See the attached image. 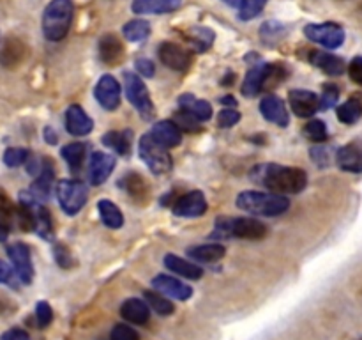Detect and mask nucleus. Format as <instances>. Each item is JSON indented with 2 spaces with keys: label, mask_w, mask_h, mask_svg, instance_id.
I'll return each instance as SVG.
<instances>
[{
  "label": "nucleus",
  "mask_w": 362,
  "mask_h": 340,
  "mask_svg": "<svg viewBox=\"0 0 362 340\" xmlns=\"http://www.w3.org/2000/svg\"><path fill=\"white\" fill-rule=\"evenodd\" d=\"M251 179L262 184L272 193H300L308 184L306 170L297 166L262 163L251 170Z\"/></svg>",
  "instance_id": "nucleus-1"
},
{
  "label": "nucleus",
  "mask_w": 362,
  "mask_h": 340,
  "mask_svg": "<svg viewBox=\"0 0 362 340\" xmlns=\"http://www.w3.org/2000/svg\"><path fill=\"white\" fill-rule=\"evenodd\" d=\"M235 204L243 211L260 216H278L290 208L288 198L272 191H243L237 197Z\"/></svg>",
  "instance_id": "nucleus-2"
},
{
  "label": "nucleus",
  "mask_w": 362,
  "mask_h": 340,
  "mask_svg": "<svg viewBox=\"0 0 362 340\" xmlns=\"http://www.w3.org/2000/svg\"><path fill=\"white\" fill-rule=\"evenodd\" d=\"M73 0H52L42 14V34L48 41H60L67 35L73 21Z\"/></svg>",
  "instance_id": "nucleus-3"
},
{
  "label": "nucleus",
  "mask_w": 362,
  "mask_h": 340,
  "mask_svg": "<svg viewBox=\"0 0 362 340\" xmlns=\"http://www.w3.org/2000/svg\"><path fill=\"white\" fill-rule=\"evenodd\" d=\"M214 236L239 237V239L258 241L267 236V227L257 218H219L216 223Z\"/></svg>",
  "instance_id": "nucleus-4"
},
{
  "label": "nucleus",
  "mask_w": 362,
  "mask_h": 340,
  "mask_svg": "<svg viewBox=\"0 0 362 340\" xmlns=\"http://www.w3.org/2000/svg\"><path fill=\"white\" fill-rule=\"evenodd\" d=\"M138 152L140 158L144 159L145 165L152 170L154 174L161 176L172 170V156L168 154V149L165 145L159 144L151 133L144 135L138 144Z\"/></svg>",
  "instance_id": "nucleus-5"
},
{
  "label": "nucleus",
  "mask_w": 362,
  "mask_h": 340,
  "mask_svg": "<svg viewBox=\"0 0 362 340\" xmlns=\"http://www.w3.org/2000/svg\"><path fill=\"white\" fill-rule=\"evenodd\" d=\"M57 198H59L60 208L64 209V212L69 216H74L76 212H80V209L83 208L85 202H87V186H85L81 181L74 179H62L59 181L55 188Z\"/></svg>",
  "instance_id": "nucleus-6"
},
{
  "label": "nucleus",
  "mask_w": 362,
  "mask_h": 340,
  "mask_svg": "<svg viewBox=\"0 0 362 340\" xmlns=\"http://www.w3.org/2000/svg\"><path fill=\"white\" fill-rule=\"evenodd\" d=\"M124 89H126L127 99L138 110V113L144 119H152L154 117V105H152L151 96H148V91L141 78L133 71H126L124 73Z\"/></svg>",
  "instance_id": "nucleus-7"
},
{
  "label": "nucleus",
  "mask_w": 362,
  "mask_h": 340,
  "mask_svg": "<svg viewBox=\"0 0 362 340\" xmlns=\"http://www.w3.org/2000/svg\"><path fill=\"white\" fill-rule=\"evenodd\" d=\"M304 35L310 41L318 42V45L329 50L339 48L343 45V41H345V30L341 28V25L331 23V21H327V23L306 25Z\"/></svg>",
  "instance_id": "nucleus-8"
},
{
  "label": "nucleus",
  "mask_w": 362,
  "mask_h": 340,
  "mask_svg": "<svg viewBox=\"0 0 362 340\" xmlns=\"http://www.w3.org/2000/svg\"><path fill=\"white\" fill-rule=\"evenodd\" d=\"M7 255L11 259L16 278L21 283H30L34 280V264H32L30 248L25 243H13L7 246Z\"/></svg>",
  "instance_id": "nucleus-9"
},
{
  "label": "nucleus",
  "mask_w": 362,
  "mask_h": 340,
  "mask_svg": "<svg viewBox=\"0 0 362 340\" xmlns=\"http://www.w3.org/2000/svg\"><path fill=\"white\" fill-rule=\"evenodd\" d=\"M94 96L105 110H115L120 105V85L112 74L99 78L94 89Z\"/></svg>",
  "instance_id": "nucleus-10"
},
{
  "label": "nucleus",
  "mask_w": 362,
  "mask_h": 340,
  "mask_svg": "<svg viewBox=\"0 0 362 340\" xmlns=\"http://www.w3.org/2000/svg\"><path fill=\"white\" fill-rule=\"evenodd\" d=\"M205 211H207V198L198 190L182 195L173 205V212L182 218H197L205 215Z\"/></svg>",
  "instance_id": "nucleus-11"
},
{
  "label": "nucleus",
  "mask_w": 362,
  "mask_h": 340,
  "mask_svg": "<svg viewBox=\"0 0 362 340\" xmlns=\"http://www.w3.org/2000/svg\"><path fill=\"white\" fill-rule=\"evenodd\" d=\"M158 55L161 62L173 71H186L191 64V53L173 42H163L158 50Z\"/></svg>",
  "instance_id": "nucleus-12"
},
{
  "label": "nucleus",
  "mask_w": 362,
  "mask_h": 340,
  "mask_svg": "<svg viewBox=\"0 0 362 340\" xmlns=\"http://www.w3.org/2000/svg\"><path fill=\"white\" fill-rule=\"evenodd\" d=\"M288 99L293 113L299 117H311L320 110V98L311 91L296 89V91H290Z\"/></svg>",
  "instance_id": "nucleus-13"
},
{
  "label": "nucleus",
  "mask_w": 362,
  "mask_h": 340,
  "mask_svg": "<svg viewBox=\"0 0 362 340\" xmlns=\"http://www.w3.org/2000/svg\"><path fill=\"white\" fill-rule=\"evenodd\" d=\"M152 287L158 293L165 294L166 298H175V300L186 301L193 296V289L187 283H182L180 280L173 278L168 275H158L152 280Z\"/></svg>",
  "instance_id": "nucleus-14"
},
{
  "label": "nucleus",
  "mask_w": 362,
  "mask_h": 340,
  "mask_svg": "<svg viewBox=\"0 0 362 340\" xmlns=\"http://www.w3.org/2000/svg\"><path fill=\"white\" fill-rule=\"evenodd\" d=\"M336 163L346 172H362V140H354L336 152Z\"/></svg>",
  "instance_id": "nucleus-15"
},
{
  "label": "nucleus",
  "mask_w": 362,
  "mask_h": 340,
  "mask_svg": "<svg viewBox=\"0 0 362 340\" xmlns=\"http://www.w3.org/2000/svg\"><path fill=\"white\" fill-rule=\"evenodd\" d=\"M66 128L74 137H85L94 128V120L88 117V113L80 105H71L66 110Z\"/></svg>",
  "instance_id": "nucleus-16"
},
{
  "label": "nucleus",
  "mask_w": 362,
  "mask_h": 340,
  "mask_svg": "<svg viewBox=\"0 0 362 340\" xmlns=\"http://www.w3.org/2000/svg\"><path fill=\"white\" fill-rule=\"evenodd\" d=\"M113 166H115V156L108 154V152H94L90 156V170H88V177L94 186L105 183L112 174Z\"/></svg>",
  "instance_id": "nucleus-17"
},
{
  "label": "nucleus",
  "mask_w": 362,
  "mask_h": 340,
  "mask_svg": "<svg viewBox=\"0 0 362 340\" xmlns=\"http://www.w3.org/2000/svg\"><path fill=\"white\" fill-rule=\"evenodd\" d=\"M151 135L166 149L177 147L182 142V130L175 120H159L154 124Z\"/></svg>",
  "instance_id": "nucleus-18"
},
{
  "label": "nucleus",
  "mask_w": 362,
  "mask_h": 340,
  "mask_svg": "<svg viewBox=\"0 0 362 340\" xmlns=\"http://www.w3.org/2000/svg\"><path fill=\"white\" fill-rule=\"evenodd\" d=\"M260 112L262 115L267 120H271V123L278 124V126L281 128L288 126V112H286L285 103H283L278 96H265L260 101Z\"/></svg>",
  "instance_id": "nucleus-19"
},
{
  "label": "nucleus",
  "mask_w": 362,
  "mask_h": 340,
  "mask_svg": "<svg viewBox=\"0 0 362 340\" xmlns=\"http://www.w3.org/2000/svg\"><path fill=\"white\" fill-rule=\"evenodd\" d=\"M120 315L133 324H145L151 319V307L140 298H129L120 307Z\"/></svg>",
  "instance_id": "nucleus-20"
},
{
  "label": "nucleus",
  "mask_w": 362,
  "mask_h": 340,
  "mask_svg": "<svg viewBox=\"0 0 362 340\" xmlns=\"http://www.w3.org/2000/svg\"><path fill=\"white\" fill-rule=\"evenodd\" d=\"M184 0H133V11L136 14H165L177 11Z\"/></svg>",
  "instance_id": "nucleus-21"
},
{
  "label": "nucleus",
  "mask_w": 362,
  "mask_h": 340,
  "mask_svg": "<svg viewBox=\"0 0 362 340\" xmlns=\"http://www.w3.org/2000/svg\"><path fill=\"white\" fill-rule=\"evenodd\" d=\"M308 59H310V62L313 64V66H317L318 69L325 71L327 74H332V76H339V74L345 71V62H343V59L332 55V53L313 50V52H310Z\"/></svg>",
  "instance_id": "nucleus-22"
},
{
  "label": "nucleus",
  "mask_w": 362,
  "mask_h": 340,
  "mask_svg": "<svg viewBox=\"0 0 362 340\" xmlns=\"http://www.w3.org/2000/svg\"><path fill=\"white\" fill-rule=\"evenodd\" d=\"M165 266L170 269V271H173V273H177V275L182 276V278L198 280V278H202V275H204V269H202L200 266L193 264V262L186 261V259L179 257V255H175V254H166Z\"/></svg>",
  "instance_id": "nucleus-23"
},
{
  "label": "nucleus",
  "mask_w": 362,
  "mask_h": 340,
  "mask_svg": "<svg viewBox=\"0 0 362 340\" xmlns=\"http://www.w3.org/2000/svg\"><path fill=\"white\" fill-rule=\"evenodd\" d=\"M269 67L265 64H260V66H253L250 71H247L246 78L243 81V94L251 98V96H257L262 89L265 87V81H267Z\"/></svg>",
  "instance_id": "nucleus-24"
},
{
  "label": "nucleus",
  "mask_w": 362,
  "mask_h": 340,
  "mask_svg": "<svg viewBox=\"0 0 362 340\" xmlns=\"http://www.w3.org/2000/svg\"><path fill=\"white\" fill-rule=\"evenodd\" d=\"M179 105L184 112L193 115L197 120H209L212 115L211 103L205 99H198L191 94H182L179 98Z\"/></svg>",
  "instance_id": "nucleus-25"
},
{
  "label": "nucleus",
  "mask_w": 362,
  "mask_h": 340,
  "mask_svg": "<svg viewBox=\"0 0 362 340\" xmlns=\"http://www.w3.org/2000/svg\"><path fill=\"white\" fill-rule=\"evenodd\" d=\"M124 55V46L115 35L108 34V35H103L101 41H99V57L105 64H119L120 59Z\"/></svg>",
  "instance_id": "nucleus-26"
},
{
  "label": "nucleus",
  "mask_w": 362,
  "mask_h": 340,
  "mask_svg": "<svg viewBox=\"0 0 362 340\" xmlns=\"http://www.w3.org/2000/svg\"><path fill=\"white\" fill-rule=\"evenodd\" d=\"M226 248L219 243H207V244H200V246H191L187 250V255L194 261L200 262H216L219 259L225 257Z\"/></svg>",
  "instance_id": "nucleus-27"
},
{
  "label": "nucleus",
  "mask_w": 362,
  "mask_h": 340,
  "mask_svg": "<svg viewBox=\"0 0 362 340\" xmlns=\"http://www.w3.org/2000/svg\"><path fill=\"white\" fill-rule=\"evenodd\" d=\"M131 142H133V133L131 131H108L103 137V144L112 149V151L119 152L120 156L129 154Z\"/></svg>",
  "instance_id": "nucleus-28"
},
{
  "label": "nucleus",
  "mask_w": 362,
  "mask_h": 340,
  "mask_svg": "<svg viewBox=\"0 0 362 340\" xmlns=\"http://www.w3.org/2000/svg\"><path fill=\"white\" fill-rule=\"evenodd\" d=\"M52 184H53V169H52V163L46 159L45 166H42L41 172L37 174V179H35L34 186H32L30 193L34 195L35 198H46L49 195V190H52Z\"/></svg>",
  "instance_id": "nucleus-29"
},
{
  "label": "nucleus",
  "mask_w": 362,
  "mask_h": 340,
  "mask_svg": "<svg viewBox=\"0 0 362 340\" xmlns=\"http://www.w3.org/2000/svg\"><path fill=\"white\" fill-rule=\"evenodd\" d=\"M99 216H101L103 223L110 229H120L124 223V216L120 212V209L113 204L112 200H101L98 204Z\"/></svg>",
  "instance_id": "nucleus-30"
},
{
  "label": "nucleus",
  "mask_w": 362,
  "mask_h": 340,
  "mask_svg": "<svg viewBox=\"0 0 362 340\" xmlns=\"http://www.w3.org/2000/svg\"><path fill=\"white\" fill-rule=\"evenodd\" d=\"M85 152H87V149H85L83 144H80V142H73V144L64 145L60 154H62L64 162L69 165L71 170H78L81 165H83Z\"/></svg>",
  "instance_id": "nucleus-31"
},
{
  "label": "nucleus",
  "mask_w": 362,
  "mask_h": 340,
  "mask_svg": "<svg viewBox=\"0 0 362 340\" xmlns=\"http://www.w3.org/2000/svg\"><path fill=\"white\" fill-rule=\"evenodd\" d=\"M122 186L124 190H126L131 197L136 198V200H140V198H147L148 188H147V183H145V179L140 176V174H134V172L127 174V176L122 179Z\"/></svg>",
  "instance_id": "nucleus-32"
},
{
  "label": "nucleus",
  "mask_w": 362,
  "mask_h": 340,
  "mask_svg": "<svg viewBox=\"0 0 362 340\" xmlns=\"http://www.w3.org/2000/svg\"><path fill=\"white\" fill-rule=\"evenodd\" d=\"M145 300H147L148 307L159 315H172L175 312L172 301L165 294L158 293V290H145Z\"/></svg>",
  "instance_id": "nucleus-33"
},
{
  "label": "nucleus",
  "mask_w": 362,
  "mask_h": 340,
  "mask_svg": "<svg viewBox=\"0 0 362 340\" xmlns=\"http://www.w3.org/2000/svg\"><path fill=\"white\" fill-rule=\"evenodd\" d=\"M362 115V101L359 98H350L338 106V119L345 124H354Z\"/></svg>",
  "instance_id": "nucleus-34"
},
{
  "label": "nucleus",
  "mask_w": 362,
  "mask_h": 340,
  "mask_svg": "<svg viewBox=\"0 0 362 340\" xmlns=\"http://www.w3.org/2000/svg\"><path fill=\"white\" fill-rule=\"evenodd\" d=\"M151 34V25L145 20H131L124 25V35L127 41H144Z\"/></svg>",
  "instance_id": "nucleus-35"
},
{
  "label": "nucleus",
  "mask_w": 362,
  "mask_h": 340,
  "mask_svg": "<svg viewBox=\"0 0 362 340\" xmlns=\"http://www.w3.org/2000/svg\"><path fill=\"white\" fill-rule=\"evenodd\" d=\"M304 137L310 142H317V144H322V142L327 140V126H325L324 120L313 119L304 126L303 130Z\"/></svg>",
  "instance_id": "nucleus-36"
},
{
  "label": "nucleus",
  "mask_w": 362,
  "mask_h": 340,
  "mask_svg": "<svg viewBox=\"0 0 362 340\" xmlns=\"http://www.w3.org/2000/svg\"><path fill=\"white\" fill-rule=\"evenodd\" d=\"M21 57H23V46H21V42L7 41L2 53H0V62H2L4 66H14Z\"/></svg>",
  "instance_id": "nucleus-37"
},
{
  "label": "nucleus",
  "mask_w": 362,
  "mask_h": 340,
  "mask_svg": "<svg viewBox=\"0 0 362 340\" xmlns=\"http://www.w3.org/2000/svg\"><path fill=\"white\" fill-rule=\"evenodd\" d=\"M212 39H214V34H212L209 28H204V27L193 28L189 34V41L193 42V46L198 50V52L207 50L209 46L212 45Z\"/></svg>",
  "instance_id": "nucleus-38"
},
{
  "label": "nucleus",
  "mask_w": 362,
  "mask_h": 340,
  "mask_svg": "<svg viewBox=\"0 0 362 340\" xmlns=\"http://www.w3.org/2000/svg\"><path fill=\"white\" fill-rule=\"evenodd\" d=\"M267 0H240L239 13L243 20H253L264 11Z\"/></svg>",
  "instance_id": "nucleus-39"
},
{
  "label": "nucleus",
  "mask_w": 362,
  "mask_h": 340,
  "mask_svg": "<svg viewBox=\"0 0 362 340\" xmlns=\"http://www.w3.org/2000/svg\"><path fill=\"white\" fill-rule=\"evenodd\" d=\"M30 158V152L23 147H9L6 152H4V163L7 166H20L25 165Z\"/></svg>",
  "instance_id": "nucleus-40"
},
{
  "label": "nucleus",
  "mask_w": 362,
  "mask_h": 340,
  "mask_svg": "<svg viewBox=\"0 0 362 340\" xmlns=\"http://www.w3.org/2000/svg\"><path fill=\"white\" fill-rule=\"evenodd\" d=\"M35 321L39 328H48L53 321V310L46 301H39L35 307Z\"/></svg>",
  "instance_id": "nucleus-41"
},
{
  "label": "nucleus",
  "mask_w": 362,
  "mask_h": 340,
  "mask_svg": "<svg viewBox=\"0 0 362 340\" xmlns=\"http://www.w3.org/2000/svg\"><path fill=\"white\" fill-rule=\"evenodd\" d=\"M339 98V89L334 84H325L322 89V98H320V108H331L338 103Z\"/></svg>",
  "instance_id": "nucleus-42"
},
{
  "label": "nucleus",
  "mask_w": 362,
  "mask_h": 340,
  "mask_svg": "<svg viewBox=\"0 0 362 340\" xmlns=\"http://www.w3.org/2000/svg\"><path fill=\"white\" fill-rule=\"evenodd\" d=\"M110 340H140V336L131 326L117 324L110 333Z\"/></svg>",
  "instance_id": "nucleus-43"
},
{
  "label": "nucleus",
  "mask_w": 362,
  "mask_h": 340,
  "mask_svg": "<svg viewBox=\"0 0 362 340\" xmlns=\"http://www.w3.org/2000/svg\"><path fill=\"white\" fill-rule=\"evenodd\" d=\"M240 120V113L233 108H225L219 112L218 124L219 128H232Z\"/></svg>",
  "instance_id": "nucleus-44"
},
{
  "label": "nucleus",
  "mask_w": 362,
  "mask_h": 340,
  "mask_svg": "<svg viewBox=\"0 0 362 340\" xmlns=\"http://www.w3.org/2000/svg\"><path fill=\"white\" fill-rule=\"evenodd\" d=\"M311 158H313V162L317 163V165H329V162H331V149L324 147V145L313 147L311 149Z\"/></svg>",
  "instance_id": "nucleus-45"
},
{
  "label": "nucleus",
  "mask_w": 362,
  "mask_h": 340,
  "mask_svg": "<svg viewBox=\"0 0 362 340\" xmlns=\"http://www.w3.org/2000/svg\"><path fill=\"white\" fill-rule=\"evenodd\" d=\"M349 74L350 78H352V81H356L357 85H362V57H356V59L350 62Z\"/></svg>",
  "instance_id": "nucleus-46"
},
{
  "label": "nucleus",
  "mask_w": 362,
  "mask_h": 340,
  "mask_svg": "<svg viewBox=\"0 0 362 340\" xmlns=\"http://www.w3.org/2000/svg\"><path fill=\"white\" fill-rule=\"evenodd\" d=\"M134 66H136V71L141 74V76H147V78L154 76L156 67H154V62H152V60L138 59L136 62H134Z\"/></svg>",
  "instance_id": "nucleus-47"
},
{
  "label": "nucleus",
  "mask_w": 362,
  "mask_h": 340,
  "mask_svg": "<svg viewBox=\"0 0 362 340\" xmlns=\"http://www.w3.org/2000/svg\"><path fill=\"white\" fill-rule=\"evenodd\" d=\"M175 123L179 124L180 130H182V128H186V130H189V131H197L198 130L197 119H194L193 115H189L187 112H184V110H182V113H179V117H177Z\"/></svg>",
  "instance_id": "nucleus-48"
},
{
  "label": "nucleus",
  "mask_w": 362,
  "mask_h": 340,
  "mask_svg": "<svg viewBox=\"0 0 362 340\" xmlns=\"http://www.w3.org/2000/svg\"><path fill=\"white\" fill-rule=\"evenodd\" d=\"M14 269L9 264H6L4 261H0V283H7V285H13L14 283Z\"/></svg>",
  "instance_id": "nucleus-49"
},
{
  "label": "nucleus",
  "mask_w": 362,
  "mask_h": 340,
  "mask_svg": "<svg viewBox=\"0 0 362 340\" xmlns=\"http://www.w3.org/2000/svg\"><path fill=\"white\" fill-rule=\"evenodd\" d=\"M0 340H30L28 333L21 328H11L6 333H2Z\"/></svg>",
  "instance_id": "nucleus-50"
},
{
  "label": "nucleus",
  "mask_w": 362,
  "mask_h": 340,
  "mask_svg": "<svg viewBox=\"0 0 362 340\" xmlns=\"http://www.w3.org/2000/svg\"><path fill=\"white\" fill-rule=\"evenodd\" d=\"M55 259L57 262H59V266H62V268H69L71 266V254L66 246H62V244H59V246L55 248Z\"/></svg>",
  "instance_id": "nucleus-51"
},
{
  "label": "nucleus",
  "mask_w": 362,
  "mask_h": 340,
  "mask_svg": "<svg viewBox=\"0 0 362 340\" xmlns=\"http://www.w3.org/2000/svg\"><path fill=\"white\" fill-rule=\"evenodd\" d=\"M45 138L48 140V144H57V135L53 133L52 128H46L45 130Z\"/></svg>",
  "instance_id": "nucleus-52"
},
{
  "label": "nucleus",
  "mask_w": 362,
  "mask_h": 340,
  "mask_svg": "<svg viewBox=\"0 0 362 340\" xmlns=\"http://www.w3.org/2000/svg\"><path fill=\"white\" fill-rule=\"evenodd\" d=\"M7 232H9V229H7V227L0 222V241H6Z\"/></svg>",
  "instance_id": "nucleus-53"
},
{
  "label": "nucleus",
  "mask_w": 362,
  "mask_h": 340,
  "mask_svg": "<svg viewBox=\"0 0 362 340\" xmlns=\"http://www.w3.org/2000/svg\"><path fill=\"white\" fill-rule=\"evenodd\" d=\"M223 105H230V106H235V99L232 98V96H226V98L221 99Z\"/></svg>",
  "instance_id": "nucleus-54"
},
{
  "label": "nucleus",
  "mask_w": 362,
  "mask_h": 340,
  "mask_svg": "<svg viewBox=\"0 0 362 340\" xmlns=\"http://www.w3.org/2000/svg\"><path fill=\"white\" fill-rule=\"evenodd\" d=\"M223 2H226L228 6H233V7H239L240 6V0H223Z\"/></svg>",
  "instance_id": "nucleus-55"
}]
</instances>
